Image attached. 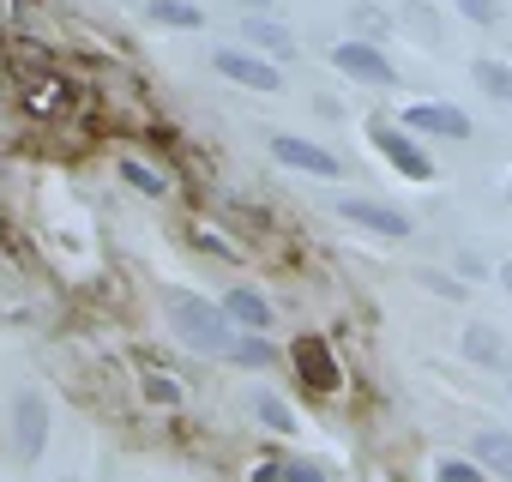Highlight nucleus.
Masks as SVG:
<instances>
[{"instance_id": "f257e3e1", "label": "nucleus", "mask_w": 512, "mask_h": 482, "mask_svg": "<svg viewBox=\"0 0 512 482\" xmlns=\"http://www.w3.org/2000/svg\"><path fill=\"white\" fill-rule=\"evenodd\" d=\"M163 314H169V332H175L193 356H229L235 320L223 314V302H205V296H193V290H169Z\"/></svg>"}, {"instance_id": "f03ea898", "label": "nucleus", "mask_w": 512, "mask_h": 482, "mask_svg": "<svg viewBox=\"0 0 512 482\" xmlns=\"http://www.w3.org/2000/svg\"><path fill=\"white\" fill-rule=\"evenodd\" d=\"M368 145H374V151H380L404 181H434V157L416 145V133H410V127H392V121H380V115H374V121H368Z\"/></svg>"}, {"instance_id": "7ed1b4c3", "label": "nucleus", "mask_w": 512, "mask_h": 482, "mask_svg": "<svg viewBox=\"0 0 512 482\" xmlns=\"http://www.w3.org/2000/svg\"><path fill=\"white\" fill-rule=\"evenodd\" d=\"M332 67H338L344 79H356V85H380V91L398 85L392 55H386L380 43H368V37H344V43H332Z\"/></svg>"}, {"instance_id": "20e7f679", "label": "nucleus", "mask_w": 512, "mask_h": 482, "mask_svg": "<svg viewBox=\"0 0 512 482\" xmlns=\"http://www.w3.org/2000/svg\"><path fill=\"white\" fill-rule=\"evenodd\" d=\"M211 67H217V79H229V85H241V91H260V97H272V91H284V73H278V61L272 55H253V49H217L211 55Z\"/></svg>"}, {"instance_id": "39448f33", "label": "nucleus", "mask_w": 512, "mask_h": 482, "mask_svg": "<svg viewBox=\"0 0 512 482\" xmlns=\"http://www.w3.org/2000/svg\"><path fill=\"white\" fill-rule=\"evenodd\" d=\"M266 145H272V157H278L284 169H296V175H320V181H338V175H344V157L326 151V145H314V139H302V133H272Z\"/></svg>"}, {"instance_id": "423d86ee", "label": "nucleus", "mask_w": 512, "mask_h": 482, "mask_svg": "<svg viewBox=\"0 0 512 482\" xmlns=\"http://www.w3.org/2000/svg\"><path fill=\"white\" fill-rule=\"evenodd\" d=\"M338 217L344 223H356V229H368V235H380V241H410V211H398V205H386V199H362V193H350V199H338Z\"/></svg>"}, {"instance_id": "0eeeda50", "label": "nucleus", "mask_w": 512, "mask_h": 482, "mask_svg": "<svg viewBox=\"0 0 512 482\" xmlns=\"http://www.w3.org/2000/svg\"><path fill=\"white\" fill-rule=\"evenodd\" d=\"M43 446H49V398L43 392H19L13 398V452L25 464H37Z\"/></svg>"}, {"instance_id": "6e6552de", "label": "nucleus", "mask_w": 512, "mask_h": 482, "mask_svg": "<svg viewBox=\"0 0 512 482\" xmlns=\"http://www.w3.org/2000/svg\"><path fill=\"white\" fill-rule=\"evenodd\" d=\"M404 127L416 133V139H470V115L458 109V103H410L404 109Z\"/></svg>"}, {"instance_id": "1a4fd4ad", "label": "nucleus", "mask_w": 512, "mask_h": 482, "mask_svg": "<svg viewBox=\"0 0 512 482\" xmlns=\"http://www.w3.org/2000/svg\"><path fill=\"white\" fill-rule=\"evenodd\" d=\"M290 362H296V374H302L308 392H338V386H344L338 356H332L326 338H296V344H290Z\"/></svg>"}, {"instance_id": "9d476101", "label": "nucleus", "mask_w": 512, "mask_h": 482, "mask_svg": "<svg viewBox=\"0 0 512 482\" xmlns=\"http://www.w3.org/2000/svg\"><path fill=\"white\" fill-rule=\"evenodd\" d=\"M470 458H476L488 476L512 482V428H476V434H470Z\"/></svg>"}, {"instance_id": "9b49d317", "label": "nucleus", "mask_w": 512, "mask_h": 482, "mask_svg": "<svg viewBox=\"0 0 512 482\" xmlns=\"http://www.w3.org/2000/svg\"><path fill=\"white\" fill-rule=\"evenodd\" d=\"M223 314H229L241 332H266V326H272V302H266L260 290H247V284L223 290Z\"/></svg>"}, {"instance_id": "f8f14e48", "label": "nucleus", "mask_w": 512, "mask_h": 482, "mask_svg": "<svg viewBox=\"0 0 512 482\" xmlns=\"http://www.w3.org/2000/svg\"><path fill=\"white\" fill-rule=\"evenodd\" d=\"M241 43L260 49V55H272V61H296V37L284 25H272V19H247L241 25Z\"/></svg>"}, {"instance_id": "ddd939ff", "label": "nucleus", "mask_w": 512, "mask_h": 482, "mask_svg": "<svg viewBox=\"0 0 512 482\" xmlns=\"http://www.w3.org/2000/svg\"><path fill=\"white\" fill-rule=\"evenodd\" d=\"M458 350H464V362H476V368H500L506 362V338L494 332V326H464V338H458Z\"/></svg>"}, {"instance_id": "4468645a", "label": "nucleus", "mask_w": 512, "mask_h": 482, "mask_svg": "<svg viewBox=\"0 0 512 482\" xmlns=\"http://www.w3.org/2000/svg\"><path fill=\"white\" fill-rule=\"evenodd\" d=\"M145 19L163 31H205V7L193 0H145Z\"/></svg>"}, {"instance_id": "2eb2a0df", "label": "nucleus", "mask_w": 512, "mask_h": 482, "mask_svg": "<svg viewBox=\"0 0 512 482\" xmlns=\"http://www.w3.org/2000/svg\"><path fill=\"white\" fill-rule=\"evenodd\" d=\"M470 79H476V91H482V97H494V103H506V109H512V67H506V61L476 55V61H470Z\"/></svg>"}, {"instance_id": "dca6fc26", "label": "nucleus", "mask_w": 512, "mask_h": 482, "mask_svg": "<svg viewBox=\"0 0 512 482\" xmlns=\"http://www.w3.org/2000/svg\"><path fill=\"white\" fill-rule=\"evenodd\" d=\"M115 169H121V181H127L133 193H145V199H163V193H169V175L151 169V163H139V157H121Z\"/></svg>"}, {"instance_id": "f3484780", "label": "nucleus", "mask_w": 512, "mask_h": 482, "mask_svg": "<svg viewBox=\"0 0 512 482\" xmlns=\"http://www.w3.org/2000/svg\"><path fill=\"white\" fill-rule=\"evenodd\" d=\"M253 416H260L272 434H296V428H302V416H296L278 392H253Z\"/></svg>"}, {"instance_id": "a211bd4d", "label": "nucleus", "mask_w": 512, "mask_h": 482, "mask_svg": "<svg viewBox=\"0 0 512 482\" xmlns=\"http://www.w3.org/2000/svg\"><path fill=\"white\" fill-rule=\"evenodd\" d=\"M223 362H235V368H272V362H278V350H272L266 338H253V332H247V338H235V344H229V356H223Z\"/></svg>"}, {"instance_id": "6ab92c4d", "label": "nucleus", "mask_w": 512, "mask_h": 482, "mask_svg": "<svg viewBox=\"0 0 512 482\" xmlns=\"http://www.w3.org/2000/svg\"><path fill=\"white\" fill-rule=\"evenodd\" d=\"M398 19H404V25H410V31H416L422 43H440V37H446V25H440V13H428V7H416V0H410V7H404Z\"/></svg>"}, {"instance_id": "aec40b11", "label": "nucleus", "mask_w": 512, "mask_h": 482, "mask_svg": "<svg viewBox=\"0 0 512 482\" xmlns=\"http://www.w3.org/2000/svg\"><path fill=\"white\" fill-rule=\"evenodd\" d=\"M434 482H488V470L476 458H440L434 464Z\"/></svg>"}, {"instance_id": "412c9836", "label": "nucleus", "mask_w": 512, "mask_h": 482, "mask_svg": "<svg viewBox=\"0 0 512 482\" xmlns=\"http://www.w3.org/2000/svg\"><path fill=\"white\" fill-rule=\"evenodd\" d=\"M458 13H464L470 25H482V31H494V25L506 19V0H458Z\"/></svg>"}, {"instance_id": "4be33fe9", "label": "nucleus", "mask_w": 512, "mask_h": 482, "mask_svg": "<svg viewBox=\"0 0 512 482\" xmlns=\"http://www.w3.org/2000/svg\"><path fill=\"white\" fill-rule=\"evenodd\" d=\"M145 392H151L157 404H181V392H175V380H169V374H145Z\"/></svg>"}, {"instance_id": "5701e85b", "label": "nucleus", "mask_w": 512, "mask_h": 482, "mask_svg": "<svg viewBox=\"0 0 512 482\" xmlns=\"http://www.w3.org/2000/svg\"><path fill=\"white\" fill-rule=\"evenodd\" d=\"M350 19H356L368 37H374V31H386V13H374V7H350Z\"/></svg>"}, {"instance_id": "b1692460", "label": "nucleus", "mask_w": 512, "mask_h": 482, "mask_svg": "<svg viewBox=\"0 0 512 482\" xmlns=\"http://www.w3.org/2000/svg\"><path fill=\"white\" fill-rule=\"evenodd\" d=\"M284 482H320V470L314 464H284Z\"/></svg>"}, {"instance_id": "393cba45", "label": "nucleus", "mask_w": 512, "mask_h": 482, "mask_svg": "<svg viewBox=\"0 0 512 482\" xmlns=\"http://www.w3.org/2000/svg\"><path fill=\"white\" fill-rule=\"evenodd\" d=\"M235 7H247V13H266V7H272V0H235Z\"/></svg>"}, {"instance_id": "a878e982", "label": "nucleus", "mask_w": 512, "mask_h": 482, "mask_svg": "<svg viewBox=\"0 0 512 482\" xmlns=\"http://www.w3.org/2000/svg\"><path fill=\"white\" fill-rule=\"evenodd\" d=\"M500 284H506V296H512V260H506V266H500Z\"/></svg>"}, {"instance_id": "bb28decb", "label": "nucleus", "mask_w": 512, "mask_h": 482, "mask_svg": "<svg viewBox=\"0 0 512 482\" xmlns=\"http://www.w3.org/2000/svg\"><path fill=\"white\" fill-rule=\"evenodd\" d=\"M506 199H512V187H506Z\"/></svg>"}]
</instances>
